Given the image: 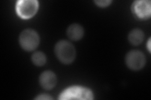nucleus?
Wrapping results in <instances>:
<instances>
[{
	"label": "nucleus",
	"mask_w": 151,
	"mask_h": 100,
	"mask_svg": "<svg viewBox=\"0 0 151 100\" xmlns=\"http://www.w3.org/2000/svg\"><path fill=\"white\" fill-rule=\"evenodd\" d=\"M54 51L58 60L65 65L73 63L76 56V51L74 46L66 40H60L57 43Z\"/></svg>",
	"instance_id": "f257e3e1"
},
{
	"label": "nucleus",
	"mask_w": 151,
	"mask_h": 100,
	"mask_svg": "<svg viewBox=\"0 0 151 100\" xmlns=\"http://www.w3.org/2000/svg\"><path fill=\"white\" fill-rule=\"evenodd\" d=\"M94 95L87 88L73 86L64 89L59 95V99H93Z\"/></svg>",
	"instance_id": "f03ea898"
},
{
	"label": "nucleus",
	"mask_w": 151,
	"mask_h": 100,
	"mask_svg": "<svg viewBox=\"0 0 151 100\" xmlns=\"http://www.w3.org/2000/svg\"><path fill=\"white\" fill-rule=\"evenodd\" d=\"M19 43L23 50L27 51H32L39 46L40 37L35 30L26 29L20 33Z\"/></svg>",
	"instance_id": "7ed1b4c3"
},
{
	"label": "nucleus",
	"mask_w": 151,
	"mask_h": 100,
	"mask_svg": "<svg viewBox=\"0 0 151 100\" xmlns=\"http://www.w3.org/2000/svg\"><path fill=\"white\" fill-rule=\"evenodd\" d=\"M39 9V3L36 0H21L17 3L16 10L19 16L28 19L34 16Z\"/></svg>",
	"instance_id": "20e7f679"
},
{
	"label": "nucleus",
	"mask_w": 151,
	"mask_h": 100,
	"mask_svg": "<svg viewBox=\"0 0 151 100\" xmlns=\"http://www.w3.org/2000/svg\"><path fill=\"white\" fill-rule=\"evenodd\" d=\"M144 54L139 50H132L125 56V63L128 68L134 71H139L145 65Z\"/></svg>",
	"instance_id": "39448f33"
},
{
	"label": "nucleus",
	"mask_w": 151,
	"mask_h": 100,
	"mask_svg": "<svg viewBox=\"0 0 151 100\" xmlns=\"http://www.w3.org/2000/svg\"><path fill=\"white\" fill-rule=\"evenodd\" d=\"M132 11L142 20H147L151 16V3L149 0L135 1L132 4Z\"/></svg>",
	"instance_id": "423d86ee"
},
{
	"label": "nucleus",
	"mask_w": 151,
	"mask_h": 100,
	"mask_svg": "<svg viewBox=\"0 0 151 100\" xmlns=\"http://www.w3.org/2000/svg\"><path fill=\"white\" fill-rule=\"evenodd\" d=\"M39 82L44 89L50 90L54 88L56 85L57 77L52 71H45L40 74Z\"/></svg>",
	"instance_id": "0eeeda50"
},
{
	"label": "nucleus",
	"mask_w": 151,
	"mask_h": 100,
	"mask_svg": "<svg viewBox=\"0 0 151 100\" xmlns=\"http://www.w3.org/2000/svg\"><path fill=\"white\" fill-rule=\"evenodd\" d=\"M66 33L70 40L73 41H79L83 37L84 31L81 25L77 23H74L68 28Z\"/></svg>",
	"instance_id": "6e6552de"
},
{
	"label": "nucleus",
	"mask_w": 151,
	"mask_h": 100,
	"mask_svg": "<svg viewBox=\"0 0 151 100\" xmlns=\"http://www.w3.org/2000/svg\"><path fill=\"white\" fill-rule=\"evenodd\" d=\"M144 39V33L143 31L135 28L132 30L129 34L128 40L132 45L134 46H138L141 44Z\"/></svg>",
	"instance_id": "1a4fd4ad"
},
{
	"label": "nucleus",
	"mask_w": 151,
	"mask_h": 100,
	"mask_svg": "<svg viewBox=\"0 0 151 100\" xmlns=\"http://www.w3.org/2000/svg\"><path fill=\"white\" fill-rule=\"evenodd\" d=\"M32 61L37 66H44L47 61L46 55L42 51H36L32 56Z\"/></svg>",
	"instance_id": "9d476101"
},
{
	"label": "nucleus",
	"mask_w": 151,
	"mask_h": 100,
	"mask_svg": "<svg viewBox=\"0 0 151 100\" xmlns=\"http://www.w3.org/2000/svg\"><path fill=\"white\" fill-rule=\"evenodd\" d=\"M111 1L110 0H98V1H94V3L97 6L105 8L106 6H108L111 3Z\"/></svg>",
	"instance_id": "9b49d317"
},
{
	"label": "nucleus",
	"mask_w": 151,
	"mask_h": 100,
	"mask_svg": "<svg viewBox=\"0 0 151 100\" xmlns=\"http://www.w3.org/2000/svg\"><path fill=\"white\" fill-rule=\"evenodd\" d=\"M35 99H45V100H50V99H53V98H52L50 95L47 94H41L38 95V96L35 98Z\"/></svg>",
	"instance_id": "f8f14e48"
},
{
	"label": "nucleus",
	"mask_w": 151,
	"mask_h": 100,
	"mask_svg": "<svg viewBox=\"0 0 151 100\" xmlns=\"http://www.w3.org/2000/svg\"><path fill=\"white\" fill-rule=\"evenodd\" d=\"M147 46H148V49H149V51H150V40L149 39V41H148V43H147Z\"/></svg>",
	"instance_id": "ddd939ff"
}]
</instances>
